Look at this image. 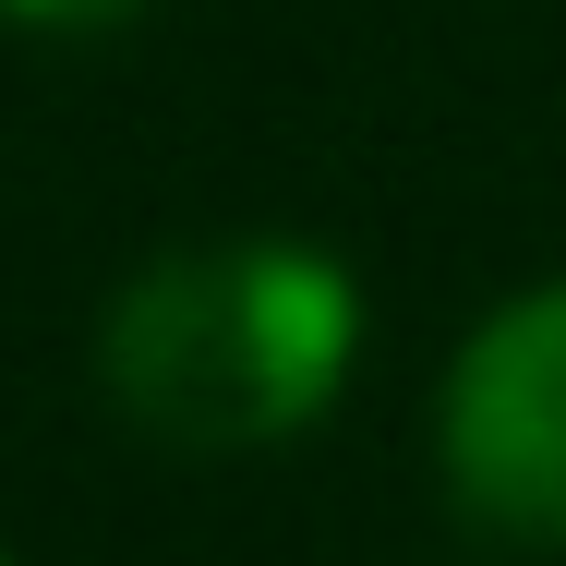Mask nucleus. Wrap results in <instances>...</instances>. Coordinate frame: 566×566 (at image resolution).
<instances>
[{
	"instance_id": "f257e3e1",
	"label": "nucleus",
	"mask_w": 566,
	"mask_h": 566,
	"mask_svg": "<svg viewBox=\"0 0 566 566\" xmlns=\"http://www.w3.org/2000/svg\"><path fill=\"white\" fill-rule=\"evenodd\" d=\"M361 349V277L326 241H193L157 253L145 277H120L97 374H109L120 422L193 458L290 447L302 422H326Z\"/></svg>"
},
{
	"instance_id": "f03ea898",
	"label": "nucleus",
	"mask_w": 566,
	"mask_h": 566,
	"mask_svg": "<svg viewBox=\"0 0 566 566\" xmlns=\"http://www.w3.org/2000/svg\"><path fill=\"white\" fill-rule=\"evenodd\" d=\"M434 458L458 506L506 543H566V277L494 302L447 361Z\"/></svg>"
},
{
	"instance_id": "7ed1b4c3",
	"label": "nucleus",
	"mask_w": 566,
	"mask_h": 566,
	"mask_svg": "<svg viewBox=\"0 0 566 566\" xmlns=\"http://www.w3.org/2000/svg\"><path fill=\"white\" fill-rule=\"evenodd\" d=\"M12 24H120L133 0H0Z\"/></svg>"
},
{
	"instance_id": "20e7f679",
	"label": "nucleus",
	"mask_w": 566,
	"mask_h": 566,
	"mask_svg": "<svg viewBox=\"0 0 566 566\" xmlns=\"http://www.w3.org/2000/svg\"><path fill=\"white\" fill-rule=\"evenodd\" d=\"M0 566H12V555H0Z\"/></svg>"
}]
</instances>
